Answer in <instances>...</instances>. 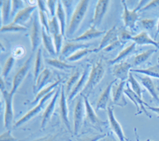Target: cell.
<instances>
[{
	"mask_svg": "<svg viewBox=\"0 0 159 141\" xmlns=\"http://www.w3.org/2000/svg\"><path fill=\"white\" fill-rule=\"evenodd\" d=\"M116 80H113L111 82L107 87L105 88L103 92L102 93L101 95L99 96V99L96 103V112L99 111L100 109L103 110H107V108L109 106V102L111 100V89L113 87V84L116 83Z\"/></svg>",
	"mask_w": 159,
	"mask_h": 141,
	"instance_id": "cell-20",
	"label": "cell"
},
{
	"mask_svg": "<svg viewBox=\"0 0 159 141\" xmlns=\"http://www.w3.org/2000/svg\"><path fill=\"white\" fill-rule=\"evenodd\" d=\"M32 57H33V54H31L30 56L28 57L27 60H25V62L24 63L22 67L18 70V72L15 74V77H14V79H13V83H12V89H11V91H10V92H11L12 94H14V95H15V94L16 93L18 87L21 86L22 82L24 81L25 76L27 75L28 71H29L31 67Z\"/></svg>",
	"mask_w": 159,
	"mask_h": 141,
	"instance_id": "cell-7",
	"label": "cell"
},
{
	"mask_svg": "<svg viewBox=\"0 0 159 141\" xmlns=\"http://www.w3.org/2000/svg\"><path fill=\"white\" fill-rule=\"evenodd\" d=\"M124 94H126V95L129 98V99H130L132 102H134V104L135 105L136 108H137V113H135V115H139V114H141L142 113H145L149 118H152L151 115L149 113L147 109L145 108V106H146L145 105L147 103L144 102L141 98H139V96H138L134 91H132L131 87H130V84H129L127 82V84H126V88L124 89Z\"/></svg>",
	"mask_w": 159,
	"mask_h": 141,
	"instance_id": "cell-8",
	"label": "cell"
},
{
	"mask_svg": "<svg viewBox=\"0 0 159 141\" xmlns=\"http://www.w3.org/2000/svg\"><path fill=\"white\" fill-rule=\"evenodd\" d=\"M42 42L44 44V47L51 56H55L57 55L56 49H55L54 42L52 36L46 32L45 29L42 27Z\"/></svg>",
	"mask_w": 159,
	"mask_h": 141,
	"instance_id": "cell-28",
	"label": "cell"
},
{
	"mask_svg": "<svg viewBox=\"0 0 159 141\" xmlns=\"http://www.w3.org/2000/svg\"><path fill=\"white\" fill-rule=\"evenodd\" d=\"M43 70V58H42V49L39 48L38 50V53H37L34 63V83H36L38 76L40 75V74L42 72Z\"/></svg>",
	"mask_w": 159,
	"mask_h": 141,
	"instance_id": "cell-31",
	"label": "cell"
},
{
	"mask_svg": "<svg viewBox=\"0 0 159 141\" xmlns=\"http://www.w3.org/2000/svg\"><path fill=\"white\" fill-rule=\"evenodd\" d=\"M1 8H2V25H8L10 17L11 16L12 11V1L10 0H2L1 1Z\"/></svg>",
	"mask_w": 159,
	"mask_h": 141,
	"instance_id": "cell-29",
	"label": "cell"
},
{
	"mask_svg": "<svg viewBox=\"0 0 159 141\" xmlns=\"http://www.w3.org/2000/svg\"><path fill=\"white\" fill-rule=\"evenodd\" d=\"M107 134H94V135H89V136H84L82 138L78 139V141H99L103 139Z\"/></svg>",
	"mask_w": 159,
	"mask_h": 141,
	"instance_id": "cell-46",
	"label": "cell"
},
{
	"mask_svg": "<svg viewBox=\"0 0 159 141\" xmlns=\"http://www.w3.org/2000/svg\"><path fill=\"white\" fill-rule=\"evenodd\" d=\"M25 8L24 2L22 0H14L12 1V11H11V16H16L19 11Z\"/></svg>",
	"mask_w": 159,
	"mask_h": 141,
	"instance_id": "cell-42",
	"label": "cell"
},
{
	"mask_svg": "<svg viewBox=\"0 0 159 141\" xmlns=\"http://www.w3.org/2000/svg\"><path fill=\"white\" fill-rule=\"evenodd\" d=\"M131 67V64L126 61L116 63L112 70V74L117 79H120V81H127L128 80Z\"/></svg>",
	"mask_w": 159,
	"mask_h": 141,
	"instance_id": "cell-18",
	"label": "cell"
},
{
	"mask_svg": "<svg viewBox=\"0 0 159 141\" xmlns=\"http://www.w3.org/2000/svg\"><path fill=\"white\" fill-rule=\"evenodd\" d=\"M49 34H55V33H61V26H60L59 22H58L57 17L52 18V20L49 21Z\"/></svg>",
	"mask_w": 159,
	"mask_h": 141,
	"instance_id": "cell-41",
	"label": "cell"
},
{
	"mask_svg": "<svg viewBox=\"0 0 159 141\" xmlns=\"http://www.w3.org/2000/svg\"><path fill=\"white\" fill-rule=\"evenodd\" d=\"M57 2L58 1H55V0H48V1H46L47 7H48V10H49V13L52 18L56 17V13H57L56 6L57 4Z\"/></svg>",
	"mask_w": 159,
	"mask_h": 141,
	"instance_id": "cell-47",
	"label": "cell"
},
{
	"mask_svg": "<svg viewBox=\"0 0 159 141\" xmlns=\"http://www.w3.org/2000/svg\"><path fill=\"white\" fill-rule=\"evenodd\" d=\"M159 35V19H158V22H157V32H156V35H155V37H154V40L156 41V38L157 37V36Z\"/></svg>",
	"mask_w": 159,
	"mask_h": 141,
	"instance_id": "cell-58",
	"label": "cell"
},
{
	"mask_svg": "<svg viewBox=\"0 0 159 141\" xmlns=\"http://www.w3.org/2000/svg\"><path fill=\"white\" fill-rule=\"evenodd\" d=\"M136 48V44L134 42H133L132 44H130L128 47H127L125 49H123V51H121L120 53H119L116 58L113 59V60H109V64H116V63H120V62H123V60L126 58H127L128 56H130L132 53H134Z\"/></svg>",
	"mask_w": 159,
	"mask_h": 141,
	"instance_id": "cell-27",
	"label": "cell"
},
{
	"mask_svg": "<svg viewBox=\"0 0 159 141\" xmlns=\"http://www.w3.org/2000/svg\"><path fill=\"white\" fill-rule=\"evenodd\" d=\"M15 58L13 57L12 56H11L7 60L5 63V65L3 66V68H2V78L7 79L9 75L10 72H11V69L14 67V64H15Z\"/></svg>",
	"mask_w": 159,
	"mask_h": 141,
	"instance_id": "cell-40",
	"label": "cell"
},
{
	"mask_svg": "<svg viewBox=\"0 0 159 141\" xmlns=\"http://www.w3.org/2000/svg\"><path fill=\"white\" fill-rule=\"evenodd\" d=\"M90 67L89 65L87 66V67L85 68V70H84L83 74L81 75L79 81L77 82V83L76 84V86L74 87V88L72 89V91H71V93L69 94V95L68 96V101H71L74 99L76 97L78 94H80L82 92V91L84 90V88L85 87L86 84H87L88 81H89V75H90Z\"/></svg>",
	"mask_w": 159,
	"mask_h": 141,
	"instance_id": "cell-13",
	"label": "cell"
},
{
	"mask_svg": "<svg viewBox=\"0 0 159 141\" xmlns=\"http://www.w3.org/2000/svg\"><path fill=\"white\" fill-rule=\"evenodd\" d=\"M5 90V83H4V79L1 77V91Z\"/></svg>",
	"mask_w": 159,
	"mask_h": 141,
	"instance_id": "cell-56",
	"label": "cell"
},
{
	"mask_svg": "<svg viewBox=\"0 0 159 141\" xmlns=\"http://www.w3.org/2000/svg\"><path fill=\"white\" fill-rule=\"evenodd\" d=\"M61 82V79H58L57 81H56L55 83H52L51 85H49V87H47L46 88L42 89V91H40V92L37 94L36 98H35V99L32 102H31V104H32V105H38V102L41 101V99H42L43 97H45L46 94H48L49 93H50L51 91H52L53 90H55V89L57 88V87H58V85H60Z\"/></svg>",
	"mask_w": 159,
	"mask_h": 141,
	"instance_id": "cell-32",
	"label": "cell"
},
{
	"mask_svg": "<svg viewBox=\"0 0 159 141\" xmlns=\"http://www.w3.org/2000/svg\"><path fill=\"white\" fill-rule=\"evenodd\" d=\"M80 76H81L80 75V72L79 70H76L74 74L72 75V76H71L69 79L67 81L66 85H65V94H67L68 96L69 95L71 91H72V89L74 88V87L76 86L77 82L79 81Z\"/></svg>",
	"mask_w": 159,
	"mask_h": 141,
	"instance_id": "cell-36",
	"label": "cell"
},
{
	"mask_svg": "<svg viewBox=\"0 0 159 141\" xmlns=\"http://www.w3.org/2000/svg\"><path fill=\"white\" fill-rule=\"evenodd\" d=\"M127 81H120V83L113 89L112 93V102L113 105L119 107H124L127 105V101L124 96V87H126Z\"/></svg>",
	"mask_w": 159,
	"mask_h": 141,
	"instance_id": "cell-11",
	"label": "cell"
},
{
	"mask_svg": "<svg viewBox=\"0 0 159 141\" xmlns=\"http://www.w3.org/2000/svg\"><path fill=\"white\" fill-rule=\"evenodd\" d=\"M81 97H83L84 101L85 109H86V118H87L88 121L92 125H94L95 127H96L98 129H101L102 127L105 126L106 122L103 121L101 119H99V117L97 116V114L96 113L95 110L92 108V105L89 102L87 96H81Z\"/></svg>",
	"mask_w": 159,
	"mask_h": 141,
	"instance_id": "cell-9",
	"label": "cell"
},
{
	"mask_svg": "<svg viewBox=\"0 0 159 141\" xmlns=\"http://www.w3.org/2000/svg\"><path fill=\"white\" fill-rule=\"evenodd\" d=\"M89 47V45L83 44L80 42H70L69 41L62 48L61 53L60 54V60L63 59H68L69 56L74 54L76 52L80 50V49H87Z\"/></svg>",
	"mask_w": 159,
	"mask_h": 141,
	"instance_id": "cell-19",
	"label": "cell"
},
{
	"mask_svg": "<svg viewBox=\"0 0 159 141\" xmlns=\"http://www.w3.org/2000/svg\"><path fill=\"white\" fill-rule=\"evenodd\" d=\"M133 36H132V33L130 32L127 31V29H123L119 34V40L124 45L128 41L132 40Z\"/></svg>",
	"mask_w": 159,
	"mask_h": 141,
	"instance_id": "cell-44",
	"label": "cell"
},
{
	"mask_svg": "<svg viewBox=\"0 0 159 141\" xmlns=\"http://www.w3.org/2000/svg\"><path fill=\"white\" fill-rule=\"evenodd\" d=\"M157 63H158V64H159V56H158V58H157Z\"/></svg>",
	"mask_w": 159,
	"mask_h": 141,
	"instance_id": "cell-59",
	"label": "cell"
},
{
	"mask_svg": "<svg viewBox=\"0 0 159 141\" xmlns=\"http://www.w3.org/2000/svg\"><path fill=\"white\" fill-rule=\"evenodd\" d=\"M107 117H108L109 124H110L111 129H112L113 132L116 134V136H117L119 141H124L126 139L125 138L124 132H123V128H122L121 125L119 124V121L115 117L114 110H113V107L109 105L107 108Z\"/></svg>",
	"mask_w": 159,
	"mask_h": 141,
	"instance_id": "cell-15",
	"label": "cell"
},
{
	"mask_svg": "<svg viewBox=\"0 0 159 141\" xmlns=\"http://www.w3.org/2000/svg\"><path fill=\"white\" fill-rule=\"evenodd\" d=\"M62 4H63L64 9H65V14H66V18H67V24L68 25H69L72 19V17L73 15V8H74L75 1H69V0H65V1H61Z\"/></svg>",
	"mask_w": 159,
	"mask_h": 141,
	"instance_id": "cell-38",
	"label": "cell"
},
{
	"mask_svg": "<svg viewBox=\"0 0 159 141\" xmlns=\"http://www.w3.org/2000/svg\"><path fill=\"white\" fill-rule=\"evenodd\" d=\"M111 1L109 0H99L97 2L96 6V11H95L94 17H93V25L95 27L100 25V23L103 21L107 10H108L109 5H110Z\"/></svg>",
	"mask_w": 159,
	"mask_h": 141,
	"instance_id": "cell-17",
	"label": "cell"
},
{
	"mask_svg": "<svg viewBox=\"0 0 159 141\" xmlns=\"http://www.w3.org/2000/svg\"><path fill=\"white\" fill-rule=\"evenodd\" d=\"M146 107H147L148 108V109H150V110H151L152 112L155 113L156 114H157V118H159V107H154V106H150V105H149L148 104H146Z\"/></svg>",
	"mask_w": 159,
	"mask_h": 141,
	"instance_id": "cell-55",
	"label": "cell"
},
{
	"mask_svg": "<svg viewBox=\"0 0 159 141\" xmlns=\"http://www.w3.org/2000/svg\"><path fill=\"white\" fill-rule=\"evenodd\" d=\"M56 17L59 22L60 26H61V31L62 36H65L66 33V24H67V18H66V14H65V9H64L63 4L61 1H58L57 7Z\"/></svg>",
	"mask_w": 159,
	"mask_h": 141,
	"instance_id": "cell-26",
	"label": "cell"
},
{
	"mask_svg": "<svg viewBox=\"0 0 159 141\" xmlns=\"http://www.w3.org/2000/svg\"><path fill=\"white\" fill-rule=\"evenodd\" d=\"M26 28L25 26H22L14 22L9 23L7 25H2L1 32H21V31H26Z\"/></svg>",
	"mask_w": 159,
	"mask_h": 141,
	"instance_id": "cell-39",
	"label": "cell"
},
{
	"mask_svg": "<svg viewBox=\"0 0 159 141\" xmlns=\"http://www.w3.org/2000/svg\"><path fill=\"white\" fill-rule=\"evenodd\" d=\"M2 98L5 103V109H4V127L6 129H9L11 127L14 121V109H13V99L14 94L11 92H8L7 90L1 91Z\"/></svg>",
	"mask_w": 159,
	"mask_h": 141,
	"instance_id": "cell-5",
	"label": "cell"
},
{
	"mask_svg": "<svg viewBox=\"0 0 159 141\" xmlns=\"http://www.w3.org/2000/svg\"><path fill=\"white\" fill-rule=\"evenodd\" d=\"M123 5V20L124 22L125 27H127L130 30H134L135 28V24L137 21L139 20V15L137 14V11L134 9L133 11H130L127 8L126 1H122Z\"/></svg>",
	"mask_w": 159,
	"mask_h": 141,
	"instance_id": "cell-12",
	"label": "cell"
},
{
	"mask_svg": "<svg viewBox=\"0 0 159 141\" xmlns=\"http://www.w3.org/2000/svg\"><path fill=\"white\" fill-rule=\"evenodd\" d=\"M120 46H123V45L121 43V42H120V41L118 40V41H116L113 42L112 44H111L110 45H108L107 47L105 48L103 50H104L105 52H110V51L113 50V49H116V48H118V47H120Z\"/></svg>",
	"mask_w": 159,
	"mask_h": 141,
	"instance_id": "cell-52",
	"label": "cell"
},
{
	"mask_svg": "<svg viewBox=\"0 0 159 141\" xmlns=\"http://www.w3.org/2000/svg\"><path fill=\"white\" fill-rule=\"evenodd\" d=\"M38 14L39 12L35 11L33 16V22L31 26L30 41L32 53H34L37 49H39V46L42 41V26H41V22L38 21Z\"/></svg>",
	"mask_w": 159,
	"mask_h": 141,
	"instance_id": "cell-4",
	"label": "cell"
},
{
	"mask_svg": "<svg viewBox=\"0 0 159 141\" xmlns=\"http://www.w3.org/2000/svg\"><path fill=\"white\" fill-rule=\"evenodd\" d=\"M104 74V63H103V60L100 59L92 65L90 75H89V81H88L87 84H86L85 87L82 91V92L80 93V95L87 96L88 97L92 92V91L96 88V86L100 83V81L103 79Z\"/></svg>",
	"mask_w": 159,
	"mask_h": 141,
	"instance_id": "cell-1",
	"label": "cell"
},
{
	"mask_svg": "<svg viewBox=\"0 0 159 141\" xmlns=\"http://www.w3.org/2000/svg\"><path fill=\"white\" fill-rule=\"evenodd\" d=\"M118 40H119V33H118L117 27H116V25H114L108 31L106 32L103 37L102 38L101 41L99 43V47L96 49V53H98L100 50H103L105 48L110 45L111 44H112L113 42L116 41Z\"/></svg>",
	"mask_w": 159,
	"mask_h": 141,
	"instance_id": "cell-21",
	"label": "cell"
},
{
	"mask_svg": "<svg viewBox=\"0 0 159 141\" xmlns=\"http://www.w3.org/2000/svg\"><path fill=\"white\" fill-rule=\"evenodd\" d=\"M25 53V49L22 46H18V47L15 48L13 51V57L15 58H19V57H22V56Z\"/></svg>",
	"mask_w": 159,
	"mask_h": 141,
	"instance_id": "cell-51",
	"label": "cell"
},
{
	"mask_svg": "<svg viewBox=\"0 0 159 141\" xmlns=\"http://www.w3.org/2000/svg\"><path fill=\"white\" fill-rule=\"evenodd\" d=\"M155 52H157V49H148V50L145 51L143 53H142L141 54L137 55V56L134 57V66H139L142 63H143L144 62L147 61V60H149L150 56L153 55V53H154Z\"/></svg>",
	"mask_w": 159,
	"mask_h": 141,
	"instance_id": "cell-35",
	"label": "cell"
},
{
	"mask_svg": "<svg viewBox=\"0 0 159 141\" xmlns=\"http://www.w3.org/2000/svg\"><path fill=\"white\" fill-rule=\"evenodd\" d=\"M66 94H65V90L64 89V86H61V94H60V101H59V107H60V115L61 118L62 122L65 127L67 128L68 130H71L70 122L69 119V109H68L67 105V99H66Z\"/></svg>",
	"mask_w": 159,
	"mask_h": 141,
	"instance_id": "cell-14",
	"label": "cell"
},
{
	"mask_svg": "<svg viewBox=\"0 0 159 141\" xmlns=\"http://www.w3.org/2000/svg\"><path fill=\"white\" fill-rule=\"evenodd\" d=\"M157 6H159V0H153V1H150L149 3H147L144 7L142 8L139 11L142 12V11H149V10L154 9V8L157 7Z\"/></svg>",
	"mask_w": 159,
	"mask_h": 141,
	"instance_id": "cell-49",
	"label": "cell"
},
{
	"mask_svg": "<svg viewBox=\"0 0 159 141\" xmlns=\"http://www.w3.org/2000/svg\"><path fill=\"white\" fill-rule=\"evenodd\" d=\"M106 33L105 30H98L96 27H95L94 25H91L90 28L88 29L87 31H85L84 33L80 36L75 37L73 39L69 40L70 42H83L87 41H90L94 38H97L99 36H102L103 34Z\"/></svg>",
	"mask_w": 159,
	"mask_h": 141,
	"instance_id": "cell-22",
	"label": "cell"
},
{
	"mask_svg": "<svg viewBox=\"0 0 159 141\" xmlns=\"http://www.w3.org/2000/svg\"><path fill=\"white\" fill-rule=\"evenodd\" d=\"M134 133H135V136H136V140L139 141V136H138V133H137V129H134ZM146 141H154V140H150V139H147Z\"/></svg>",
	"mask_w": 159,
	"mask_h": 141,
	"instance_id": "cell-57",
	"label": "cell"
},
{
	"mask_svg": "<svg viewBox=\"0 0 159 141\" xmlns=\"http://www.w3.org/2000/svg\"><path fill=\"white\" fill-rule=\"evenodd\" d=\"M89 6V1H88V0H81V1H80L77 6L75 9L70 23L68 25L67 29H66L65 34L67 35L68 36H72V35L76 33L78 28L80 27V24H81V22H83L85 15H86V13L88 11Z\"/></svg>",
	"mask_w": 159,
	"mask_h": 141,
	"instance_id": "cell-2",
	"label": "cell"
},
{
	"mask_svg": "<svg viewBox=\"0 0 159 141\" xmlns=\"http://www.w3.org/2000/svg\"><path fill=\"white\" fill-rule=\"evenodd\" d=\"M56 91H57V88L55 89V90H53L52 91H51V92L49 93L48 94H46L45 97H43V98L41 99V101L38 102V105H35V106L32 109H30L27 113L25 114V115H24L21 119H19L18 121H17L16 123L14 125V129H16V128L22 126V125H24V124H25L29 121H30V120L33 119L34 117H36L39 113L42 112V109L45 108V103L47 102L48 100L50 99L52 97H53V95H54L55 93H56Z\"/></svg>",
	"mask_w": 159,
	"mask_h": 141,
	"instance_id": "cell-3",
	"label": "cell"
},
{
	"mask_svg": "<svg viewBox=\"0 0 159 141\" xmlns=\"http://www.w3.org/2000/svg\"><path fill=\"white\" fill-rule=\"evenodd\" d=\"M86 117V109H85L84 101L82 97L78 98L73 113V132L75 136H77L80 129L83 125V121Z\"/></svg>",
	"mask_w": 159,
	"mask_h": 141,
	"instance_id": "cell-6",
	"label": "cell"
},
{
	"mask_svg": "<svg viewBox=\"0 0 159 141\" xmlns=\"http://www.w3.org/2000/svg\"><path fill=\"white\" fill-rule=\"evenodd\" d=\"M132 41L139 45H151L156 47L157 49H159V42L156 41L155 40H153L150 37L148 33L145 31H143L139 34L133 36Z\"/></svg>",
	"mask_w": 159,
	"mask_h": 141,
	"instance_id": "cell-25",
	"label": "cell"
},
{
	"mask_svg": "<svg viewBox=\"0 0 159 141\" xmlns=\"http://www.w3.org/2000/svg\"><path fill=\"white\" fill-rule=\"evenodd\" d=\"M127 83H128L130 85V87H131L132 91H134V92L139 96V98H142V95H143V93L144 92V91L142 89L141 86H140V84L139 83V82L136 80V79L134 78L133 74H132V72H130Z\"/></svg>",
	"mask_w": 159,
	"mask_h": 141,
	"instance_id": "cell-37",
	"label": "cell"
},
{
	"mask_svg": "<svg viewBox=\"0 0 159 141\" xmlns=\"http://www.w3.org/2000/svg\"><path fill=\"white\" fill-rule=\"evenodd\" d=\"M131 72L139 73L140 75H144L150 77V78H155L159 79V64H155L154 66L148 67V68L143 69H132Z\"/></svg>",
	"mask_w": 159,
	"mask_h": 141,
	"instance_id": "cell-30",
	"label": "cell"
},
{
	"mask_svg": "<svg viewBox=\"0 0 159 141\" xmlns=\"http://www.w3.org/2000/svg\"><path fill=\"white\" fill-rule=\"evenodd\" d=\"M51 76H52L51 71L48 68H45L42 70V72L38 76V79L33 87V91L34 94H38L42 89H44L45 86L47 85L51 81Z\"/></svg>",
	"mask_w": 159,
	"mask_h": 141,
	"instance_id": "cell-24",
	"label": "cell"
},
{
	"mask_svg": "<svg viewBox=\"0 0 159 141\" xmlns=\"http://www.w3.org/2000/svg\"><path fill=\"white\" fill-rule=\"evenodd\" d=\"M45 63L59 70H68V69H72L74 67V66L68 64L67 63H65L60 59H46Z\"/></svg>",
	"mask_w": 159,
	"mask_h": 141,
	"instance_id": "cell-33",
	"label": "cell"
},
{
	"mask_svg": "<svg viewBox=\"0 0 159 141\" xmlns=\"http://www.w3.org/2000/svg\"><path fill=\"white\" fill-rule=\"evenodd\" d=\"M39 18H40V22L42 25V27H44L48 33L49 34V21L48 20V16L47 14L43 11H39Z\"/></svg>",
	"mask_w": 159,
	"mask_h": 141,
	"instance_id": "cell-45",
	"label": "cell"
},
{
	"mask_svg": "<svg viewBox=\"0 0 159 141\" xmlns=\"http://www.w3.org/2000/svg\"><path fill=\"white\" fill-rule=\"evenodd\" d=\"M37 4H38V9H39V11H43V12L46 13V14L48 15V13H49V10H48L46 1L38 0V2H37Z\"/></svg>",
	"mask_w": 159,
	"mask_h": 141,
	"instance_id": "cell-53",
	"label": "cell"
},
{
	"mask_svg": "<svg viewBox=\"0 0 159 141\" xmlns=\"http://www.w3.org/2000/svg\"><path fill=\"white\" fill-rule=\"evenodd\" d=\"M33 141H58V135L57 134H49L44 137L39 138Z\"/></svg>",
	"mask_w": 159,
	"mask_h": 141,
	"instance_id": "cell-50",
	"label": "cell"
},
{
	"mask_svg": "<svg viewBox=\"0 0 159 141\" xmlns=\"http://www.w3.org/2000/svg\"><path fill=\"white\" fill-rule=\"evenodd\" d=\"M99 141H118L117 139L115 138V136L111 133H107L103 139H101Z\"/></svg>",
	"mask_w": 159,
	"mask_h": 141,
	"instance_id": "cell-54",
	"label": "cell"
},
{
	"mask_svg": "<svg viewBox=\"0 0 159 141\" xmlns=\"http://www.w3.org/2000/svg\"><path fill=\"white\" fill-rule=\"evenodd\" d=\"M94 52L96 53V49H89V48H87V49H80V50L76 52L73 55L69 56V58L67 59V60L69 62L78 61V60H81L82 58H84V57L87 56V55L90 54V53H94Z\"/></svg>",
	"mask_w": 159,
	"mask_h": 141,
	"instance_id": "cell-34",
	"label": "cell"
},
{
	"mask_svg": "<svg viewBox=\"0 0 159 141\" xmlns=\"http://www.w3.org/2000/svg\"><path fill=\"white\" fill-rule=\"evenodd\" d=\"M140 23L144 29H147V30H151L153 28L155 27L156 24H157V20L156 19H150V18H145V19H142Z\"/></svg>",
	"mask_w": 159,
	"mask_h": 141,
	"instance_id": "cell-43",
	"label": "cell"
},
{
	"mask_svg": "<svg viewBox=\"0 0 159 141\" xmlns=\"http://www.w3.org/2000/svg\"><path fill=\"white\" fill-rule=\"evenodd\" d=\"M142 85L147 89L149 94L152 96L154 101L159 104V87L156 85L152 79L147 75H137Z\"/></svg>",
	"mask_w": 159,
	"mask_h": 141,
	"instance_id": "cell-16",
	"label": "cell"
},
{
	"mask_svg": "<svg viewBox=\"0 0 159 141\" xmlns=\"http://www.w3.org/2000/svg\"><path fill=\"white\" fill-rule=\"evenodd\" d=\"M36 11V6H29L24 8L21 11L17 14L16 16L14 18L13 22L18 24L19 25L24 26L25 23L30 20L31 15H34V13Z\"/></svg>",
	"mask_w": 159,
	"mask_h": 141,
	"instance_id": "cell-23",
	"label": "cell"
},
{
	"mask_svg": "<svg viewBox=\"0 0 159 141\" xmlns=\"http://www.w3.org/2000/svg\"><path fill=\"white\" fill-rule=\"evenodd\" d=\"M61 86H60L59 87H57L56 93H55V94L53 95L52 99H51L50 102L48 104V105L45 108V112H44L43 116H42V123H41V129H45V126L47 125V124L49 123V121H50L51 118H52V113L54 112L57 100V98L59 97V94H61Z\"/></svg>",
	"mask_w": 159,
	"mask_h": 141,
	"instance_id": "cell-10",
	"label": "cell"
},
{
	"mask_svg": "<svg viewBox=\"0 0 159 141\" xmlns=\"http://www.w3.org/2000/svg\"><path fill=\"white\" fill-rule=\"evenodd\" d=\"M0 141H18V139L11 135V130L9 129L0 136Z\"/></svg>",
	"mask_w": 159,
	"mask_h": 141,
	"instance_id": "cell-48",
	"label": "cell"
}]
</instances>
